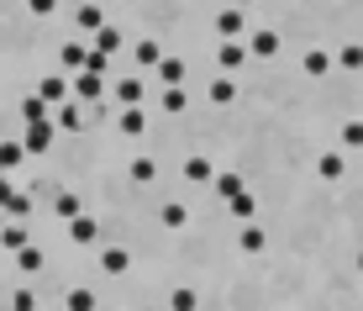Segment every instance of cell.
Listing matches in <instances>:
<instances>
[{"label":"cell","mask_w":363,"mask_h":311,"mask_svg":"<svg viewBox=\"0 0 363 311\" xmlns=\"http://www.w3.org/2000/svg\"><path fill=\"white\" fill-rule=\"evenodd\" d=\"M21 121H53V106L37 101V95H27V101H21Z\"/></svg>","instance_id":"obj_25"},{"label":"cell","mask_w":363,"mask_h":311,"mask_svg":"<svg viewBox=\"0 0 363 311\" xmlns=\"http://www.w3.org/2000/svg\"><path fill=\"white\" fill-rule=\"evenodd\" d=\"M132 58H137L143 69H158V58H164V53H158V37H143V43L132 48Z\"/></svg>","instance_id":"obj_23"},{"label":"cell","mask_w":363,"mask_h":311,"mask_svg":"<svg viewBox=\"0 0 363 311\" xmlns=\"http://www.w3.org/2000/svg\"><path fill=\"white\" fill-rule=\"evenodd\" d=\"M332 69H347V74H358V69H363V48H358V43H347L342 53L332 58Z\"/></svg>","instance_id":"obj_26"},{"label":"cell","mask_w":363,"mask_h":311,"mask_svg":"<svg viewBox=\"0 0 363 311\" xmlns=\"http://www.w3.org/2000/svg\"><path fill=\"white\" fill-rule=\"evenodd\" d=\"M184 180L190 185H211L216 180V164H211V158H184Z\"/></svg>","instance_id":"obj_12"},{"label":"cell","mask_w":363,"mask_h":311,"mask_svg":"<svg viewBox=\"0 0 363 311\" xmlns=\"http://www.w3.org/2000/svg\"><path fill=\"white\" fill-rule=\"evenodd\" d=\"M358 275H363V253H358Z\"/></svg>","instance_id":"obj_41"},{"label":"cell","mask_w":363,"mask_h":311,"mask_svg":"<svg viewBox=\"0 0 363 311\" xmlns=\"http://www.w3.org/2000/svg\"><path fill=\"white\" fill-rule=\"evenodd\" d=\"M27 11H32V16H53L58 0H27Z\"/></svg>","instance_id":"obj_39"},{"label":"cell","mask_w":363,"mask_h":311,"mask_svg":"<svg viewBox=\"0 0 363 311\" xmlns=\"http://www.w3.org/2000/svg\"><path fill=\"white\" fill-rule=\"evenodd\" d=\"M216 64H221V69H227V74H237V69H242V64H247V48H242V43H221V53H216Z\"/></svg>","instance_id":"obj_14"},{"label":"cell","mask_w":363,"mask_h":311,"mask_svg":"<svg viewBox=\"0 0 363 311\" xmlns=\"http://www.w3.org/2000/svg\"><path fill=\"white\" fill-rule=\"evenodd\" d=\"M342 148H363V121H358V116L342 121Z\"/></svg>","instance_id":"obj_32"},{"label":"cell","mask_w":363,"mask_h":311,"mask_svg":"<svg viewBox=\"0 0 363 311\" xmlns=\"http://www.w3.org/2000/svg\"><path fill=\"white\" fill-rule=\"evenodd\" d=\"M300 69H306V74H316V80H321V74H332V53H327V48H311V53L300 58Z\"/></svg>","instance_id":"obj_19"},{"label":"cell","mask_w":363,"mask_h":311,"mask_svg":"<svg viewBox=\"0 0 363 311\" xmlns=\"http://www.w3.org/2000/svg\"><path fill=\"white\" fill-rule=\"evenodd\" d=\"M127 174H132V185H153L158 180V164H153V158H132Z\"/></svg>","instance_id":"obj_28"},{"label":"cell","mask_w":363,"mask_h":311,"mask_svg":"<svg viewBox=\"0 0 363 311\" xmlns=\"http://www.w3.org/2000/svg\"><path fill=\"white\" fill-rule=\"evenodd\" d=\"M11 311H37V295H32V285H16V295H11Z\"/></svg>","instance_id":"obj_35"},{"label":"cell","mask_w":363,"mask_h":311,"mask_svg":"<svg viewBox=\"0 0 363 311\" xmlns=\"http://www.w3.org/2000/svg\"><path fill=\"white\" fill-rule=\"evenodd\" d=\"M211 101H216V106H232V101H237V80H232V74L211 80Z\"/></svg>","instance_id":"obj_24"},{"label":"cell","mask_w":363,"mask_h":311,"mask_svg":"<svg viewBox=\"0 0 363 311\" xmlns=\"http://www.w3.org/2000/svg\"><path fill=\"white\" fill-rule=\"evenodd\" d=\"M158 111H164V116H179V111H184V90H164Z\"/></svg>","instance_id":"obj_37"},{"label":"cell","mask_w":363,"mask_h":311,"mask_svg":"<svg viewBox=\"0 0 363 311\" xmlns=\"http://www.w3.org/2000/svg\"><path fill=\"white\" fill-rule=\"evenodd\" d=\"M216 190H221V201H237V195H242L247 185L237 180V174H221V180H216Z\"/></svg>","instance_id":"obj_33"},{"label":"cell","mask_w":363,"mask_h":311,"mask_svg":"<svg viewBox=\"0 0 363 311\" xmlns=\"http://www.w3.org/2000/svg\"><path fill=\"white\" fill-rule=\"evenodd\" d=\"M0 211H6L11 222H27L32 217V195H21L11 180H0Z\"/></svg>","instance_id":"obj_1"},{"label":"cell","mask_w":363,"mask_h":311,"mask_svg":"<svg viewBox=\"0 0 363 311\" xmlns=\"http://www.w3.org/2000/svg\"><path fill=\"white\" fill-rule=\"evenodd\" d=\"M216 32L221 37H227V43H242V11H237V6H227V11H221V16H216Z\"/></svg>","instance_id":"obj_9"},{"label":"cell","mask_w":363,"mask_h":311,"mask_svg":"<svg viewBox=\"0 0 363 311\" xmlns=\"http://www.w3.org/2000/svg\"><path fill=\"white\" fill-rule=\"evenodd\" d=\"M116 132H121V138H143V132H147V111L143 106H121Z\"/></svg>","instance_id":"obj_4"},{"label":"cell","mask_w":363,"mask_h":311,"mask_svg":"<svg viewBox=\"0 0 363 311\" xmlns=\"http://www.w3.org/2000/svg\"><path fill=\"white\" fill-rule=\"evenodd\" d=\"M0 180H6V164H0Z\"/></svg>","instance_id":"obj_42"},{"label":"cell","mask_w":363,"mask_h":311,"mask_svg":"<svg viewBox=\"0 0 363 311\" xmlns=\"http://www.w3.org/2000/svg\"><path fill=\"white\" fill-rule=\"evenodd\" d=\"M79 74H100V80H106V74H111V58L90 48V58H84V69H79Z\"/></svg>","instance_id":"obj_36"},{"label":"cell","mask_w":363,"mask_h":311,"mask_svg":"<svg viewBox=\"0 0 363 311\" xmlns=\"http://www.w3.org/2000/svg\"><path fill=\"white\" fill-rule=\"evenodd\" d=\"M169 311H200V290L195 285H174L169 290Z\"/></svg>","instance_id":"obj_11"},{"label":"cell","mask_w":363,"mask_h":311,"mask_svg":"<svg viewBox=\"0 0 363 311\" xmlns=\"http://www.w3.org/2000/svg\"><path fill=\"white\" fill-rule=\"evenodd\" d=\"M158 80H164L169 90H179L184 84V58H158Z\"/></svg>","instance_id":"obj_20"},{"label":"cell","mask_w":363,"mask_h":311,"mask_svg":"<svg viewBox=\"0 0 363 311\" xmlns=\"http://www.w3.org/2000/svg\"><path fill=\"white\" fill-rule=\"evenodd\" d=\"M64 306H69V311H95L100 301H95V290H90V285H74V290L64 295Z\"/></svg>","instance_id":"obj_22"},{"label":"cell","mask_w":363,"mask_h":311,"mask_svg":"<svg viewBox=\"0 0 363 311\" xmlns=\"http://www.w3.org/2000/svg\"><path fill=\"white\" fill-rule=\"evenodd\" d=\"M84 58H90V48H84V43H64V48H58V64L74 69V74L84 69Z\"/></svg>","instance_id":"obj_18"},{"label":"cell","mask_w":363,"mask_h":311,"mask_svg":"<svg viewBox=\"0 0 363 311\" xmlns=\"http://www.w3.org/2000/svg\"><path fill=\"white\" fill-rule=\"evenodd\" d=\"M316 174H321V180H342V174H347V158H342V153H321V158H316Z\"/></svg>","instance_id":"obj_21"},{"label":"cell","mask_w":363,"mask_h":311,"mask_svg":"<svg viewBox=\"0 0 363 311\" xmlns=\"http://www.w3.org/2000/svg\"><path fill=\"white\" fill-rule=\"evenodd\" d=\"M69 95H74L79 106H90V101L106 95V80H100V74H74V80H69Z\"/></svg>","instance_id":"obj_3"},{"label":"cell","mask_w":363,"mask_h":311,"mask_svg":"<svg viewBox=\"0 0 363 311\" xmlns=\"http://www.w3.org/2000/svg\"><path fill=\"white\" fill-rule=\"evenodd\" d=\"M32 243V232H27V222H11L6 232H0V248H6V253H16V248H27Z\"/></svg>","instance_id":"obj_15"},{"label":"cell","mask_w":363,"mask_h":311,"mask_svg":"<svg viewBox=\"0 0 363 311\" xmlns=\"http://www.w3.org/2000/svg\"><path fill=\"white\" fill-rule=\"evenodd\" d=\"M158 222H164L169 232H179L184 222H190V206H184V201H164V206H158Z\"/></svg>","instance_id":"obj_10"},{"label":"cell","mask_w":363,"mask_h":311,"mask_svg":"<svg viewBox=\"0 0 363 311\" xmlns=\"http://www.w3.org/2000/svg\"><path fill=\"white\" fill-rule=\"evenodd\" d=\"M116 48H121V32H116V27H100V32H95V53L116 58Z\"/></svg>","instance_id":"obj_27"},{"label":"cell","mask_w":363,"mask_h":311,"mask_svg":"<svg viewBox=\"0 0 363 311\" xmlns=\"http://www.w3.org/2000/svg\"><path fill=\"white\" fill-rule=\"evenodd\" d=\"M79 206H84V201H74V195H58V217H64V222L79 217Z\"/></svg>","instance_id":"obj_38"},{"label":"cell","mask_w":363,"mask_h":311,"mask_svg":"<svg viewBox=\"0 0 363 311\" xmlns=\"http://www.w3.org/2000/svg\"><path fill=\"white\" fill-rule=\"evenodd\" d=\"M0 164H6V169L27 164V148H21V143H0Z\"/></svg>","instance_id":"obj_31"},{"label":"cell","mask_w":363,"mask_h":311,"mask_svg":"<svg viewBox=\"0 0 363 311\" xmlns=\"http://www.w3.org/2000/svg\"><path fill=\"white\" fill-rule=\"evenodd\" d=\"M279 48H284L279 32H253V37H247V53H253V58H274Z\"/></svg>","instance_id":"obj_7"},{"label":"cell","mask_w":363,"mask_h":311,"mask_svg":"<svg viewBox=\"0 0 363 311\" xmlns=\"http://www.w3.org/2000/svg\"><path fill=\"white\" fill-rule=\"evenodd\" d=\"M37 101H48V106H64V101H69V74H48V80L37 84Z\"/></svg>","instance_id":"obj_5"},{"label":"cell","mask_w":363,"mask_h":311,"mask_svg":"<svg viewBox=\"0 0 363 311\" xmlns=\"http://www.w3.org/2000/svg\"><path fill=\"white\" fill-rule=\"evenodd\" d=\"M253 206H258V201H253V195H247V190L237 195V201H227V211H232L237 222H247V217H253Z\"/></svg>","instance_id":"obj_34"},{"label":"cell","mask_w":363,"mask_h":311,"mask_svg":"<svg viewBox=\"0 0 363 311\" xmlns=\"http://www.w3.org/2000/svg\"><path fill=\"white\" fill-rule=\"evenodd\" d=\"M69 238H74V243H95V238H100L95 217H84V211H79V217H69Z\"/></svg>","instance_id":"obj_13"},{"label":"cell","mask_w":363,"mask_h":311,"mask_svg":"<svg viewBox=\"0 0 363 311\" xmlns=\"http://www.w3.org/2000/svg\"><path fill=\"white\" fill-rule=\"evenodd\" d=\"M232 6H237V11H242V6H253V0H232Z\"/></svg>","instance_id":"obj_40"},{"label":"cell","mask_w":363,"mask_h":311,"mask_svg":"<svg viewBox=\"0 0 363 311\" xmlns=\"http://www.w3.org/2000/svg\"><path fill=\"white\" fill-rule=\"evenodd\" d=\"M53 127H58V132H79V127H84V106H79V101L53 106Z\"/></svg>","instance_id":"obj_6"},{"label":"cell","mask_w":363,"mask_h":311,"mask_svg":"<svg viewBox=\"0 0 363 311\" xmlns=\"http://www.w3.org/2000/svg\"><path fill=\"white\" fill-rule=\"evenodd\" d=\"M116 101H121V106H137V101H143V80H137V74H121V80H116Z\"/></svg>","instance_id":"obj_16"},{"label":"cell","mask_w":363,"mask_h":311,"mask_svg":"<svg viewBox=\"0 0 363 311\" xmlns=\"http://www.w3.org/2000/svg\"><path fill=\"white\" fill-rule=\"evenodd\" d=\"M53 121H27V132H21V148H27V158L32 153H48V148H53Z\"/></svg>","instance_id":"obj_2"},{"label":"cell","mask_w":363,"mask_h":311,"mask_svg":"<svg viewBox=\"0 0 363 311\" xmlns=\"http://www.w3.org/2000/svg\"><path fill=\"white\" fill-rule=\"evenodd\" d=\"M11 258H16V269H21V275H37V269H43V248H37V243L16 248V253H11Z\"/></svg>","instance_id":"obj_17"},{"label":"cell","mask_w":363,"mask_h":311,"mask_svg":"<svg viewBox=\"0 0 363 311\" xmlns=\"http://www.w3.org/2000/svg\"><path fill=\"white\" fill-rule=\"evenodd\" d=\"M74 27H84V32H100L106 21H100V6H79L74 11Z\"/></svg>","instance_id":"obj_29"},{"label":"cell","mask_w":363,"mask_h":311,"mask_svg":"<svg viewBox=\"0 0 363 311\" xmlns=\"http://www.w3.org/2000/svg\"><path fill=\"white\" fill-rule=\"evenodd\" d=\"M237 243H242V253H264V248H269L264 227H242V238H237Z\"/></svg>","instance_id":"obj_30"},{"label":"cell","mask_w":363,"mask_h":311,"mask_svg":"<svg viewBox=\"0 0 363 311\" xmlns=\"http://www.w3.org/2000/svg\"><path fill=\"white\" fill-rule=\"evenodd\" d=\"M100 269H106L111 280L127 275V269H132V253H127V248H100Z\"/></svg>","instance_id":"obj_8"}]
</instances>
